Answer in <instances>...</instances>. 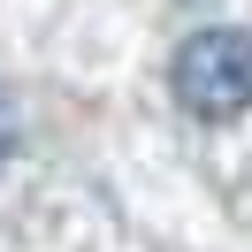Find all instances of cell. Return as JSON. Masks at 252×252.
<instances>
[{
    "label": "cell",
    "instance_id": "6da1fadb",
    "mask_svg": "<svg viewBox=\"0 0 252 252\" xmlns=\"http://www.w3.org/2000/svg\"><path fill=\"white\" fill-rule=\"evenodd\" d=\"M168 92L184 115L199 123H229V115L252 107V31L237 23H214V31H191L168 62Z\"/></svg>",
    "mask_w": 252,
    "mask_h": 252
},
{
    "label": "cell",
    "instance_id": "7a4b0ae2",
    "mask_svg": "<svg viewBox=\"0 0 252 252\" xmlns=\"http://www.w3.org/2000/svg\"><path fill=\"white\" fill-rule=\"evenodd\" d=\"M8 153H16V107H8V92H0V168H8Z\"/></svg>",
    "mask_w": 252,
    "mask_h": 252
}]
</instances>
